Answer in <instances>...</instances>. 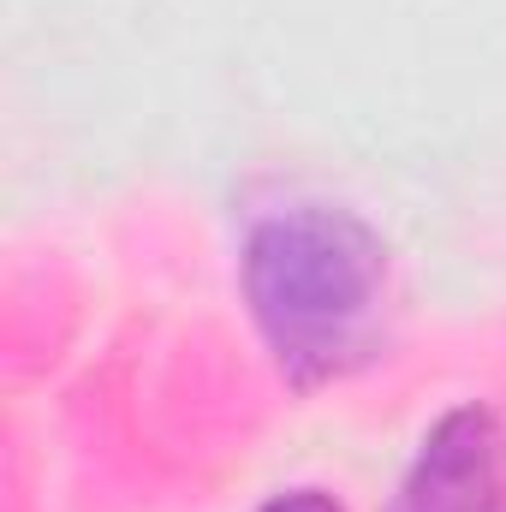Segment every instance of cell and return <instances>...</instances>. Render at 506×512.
<instances>
[{
	"label": "cell",
	"instance_id": "7a4b0ae2",
	"mask_svg": "<svg viewBox=\"0 0 506 512\" xmlns=\"http://www.w3.org/2000/svg\"><path fill=\"white\" fill-rule=\"evenodd\" d=\"M387 512H506V417L489 399H465L441 411Z\"/></svg>",
	"mask_w": 506,
	"mask_h": 512
},
{
	"label": "cell",
	"instance_id": "6da1fadb",
	"mask_svg": "<svg viewBox=\"0 0 506 512\" xmlns=\"http://www.w3.org/2000/svg\"><path fill=\"white\" fill-rule=\"evenodd\" d=\"M239 286L292 387L334 382L376 346L387 298V245L334 203H292L245 233Z\"/></svg>",
	"mask_w": 506,
	"mask_h": 512
},
{
	"label": "cell",
	"instance_id": "3957f363",
	"mask_svg": "<svg viewBox=\"0 0 506 512\" xmlns=\"http://www.w3.org/2000/svg\"><path fill=\"white\" fill-rule=\"evenodd\" d=\"M256 512H346L328 489H280V495H268Z\"/></svg>",
	"mask_w": 506,
	"mask_h": 512
}]
</instances>
